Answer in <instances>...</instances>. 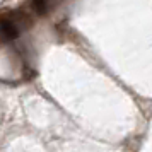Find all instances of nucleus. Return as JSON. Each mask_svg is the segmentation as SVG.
Here are the masks:
<instances>
[{
  "label": "nucleus",
  "instance_id": "f257e3e1",
  "mask_svg": "<svg viewBox=\"0 0 152 152\" xmlns=\"http://www.w3.org/2000/svg\"><path fill=\"white\" fill-rule=\"evenodd\" d=\"M0 34L4 36L5 39H15L19 36V26L12 21V15L0 22Z\"/></svg>",
  "mask_w": 152,
  "mask_h": 152
},
{
  "label": "nucleus",
  "instance_id": "f03ea898",
  "mask_svg": "<svg viewBox=\"0 0 152 152\" xmlns=\"http://www.w3.org/2000/svg\"><path fill=\"white\" fill-rule=\"evenodd\" d=\"M33 5H34V10L43 14L45 9H46V0H33Z\"/></svg>",
  "mask_w": 152,
  "mask_h": 152
}]
</instances>
